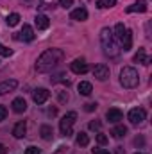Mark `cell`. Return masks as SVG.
<instances>
[{
	"label": "cell",
	"instance_id": "obj_1",
	"mask_svg": "<svg viewBox=\"0 0 152 154\" xmlns=\"http://www.w3.org/2000/svg\"><path fill=\"white\" fill-rule=\"evenodd\" d=\"M65 57V52L61 48H47L36 61V70L39 74H45V72H50L52 68H56Z\"/></svg>",
	"mask_w": 152,
	"mask_h": 154
},
{
	"label": "cell",
	"instance_id": "obj_2",
	"mask_svg": "<svg viewBox=\"0 0 152 154\" xmlns=\"http://www.w3.org/2000/svg\"><path fill=\"white\" fill-rule=\"evenodd\" d=\"M100 43H102V48H104V54L109 56V57H116L120 54L118 47H116V39L113 36V31L104 27L100 31Z\"/></svg>",
	"mask_w": 152,
	"mask_h": 154
},
{
	"label": "cell",
	"instance_id": "obj_3",
	"mask_svg": "<svg viewBox=\"0 0 152 154\" xmlns=\"http://www.w3.org/2000/svg\"><path fill=\"white\" fill-rule=\"evenodd\" d=\"M120 82H122L123 88H136L138 82H140V75L132 66H125L120 72Z\"/></svg>",
	"mask_w": 152,
	"mask_h": 154
},
{
	"label": "cell",
	"instance_id": "obj_4",
	"mask_svg": "<svg viewBox=\"0 0 152 154\" xmlns=\"http://www.w3.org/2000/svg\"><path fill=\"white\" fill-rule=\"evenodd\" d=\"M75 120H77L75 111H70V113H66V115L61 118V122H59V131H61L63 136H70V134H72V127H74Z\"/></svg>",
	"mask_w": 152,
	"mask_h": 154
},
{
	"label": "cell",
	"instance_id": "obj_5",
	"mask_svg": "<svg viewBox=\"0 0 152 154\" xmlns=\"http://www.w3.org/2000/svg\"><path fill=\"white\" fill-rule=\"evenodd\" d=\"M145 118H147V113H145L143 108H132V109L129 111V122H131L132 125H140V124H143Z\"/></svg>",
	"mask_w": 152,
	"mask_h": 154
},
{
	"label": "cell",
	"instance_id": "obj_6",
	"mask_svg": "<svg viewBox=\"0 0 152 154\" xmlns=\"http://www.w3.org/2000/svg\"><path fill=\"white\" fill-rule=\"evenodd\" d=\"M70 68H72V72L77 74V75L86 74V72L90 70V66H88V63H86L84 59H75V61H72V63H70Z\"/></svg>",
	"mask_w": 152,
	"mask_h": 154
},
{
	"label": "cell",
	"instance_id": "obj_7",
	"mask_svg": "<svg viewBox=\"0 0 152 154\" xmlns=\"http://www.w3.org/2000/svg\"><path fill=\"white\" fill-rule=\"evenodd\" d=\"M93 75L97 77L99 81H106V79H109V66L104 65V63L97 65V66L93 68Z\"/></svg>",
	"mask_w": 152,
	"mask_h": 154
},
{
	"label": "cell",
	"instance_id": "obj_8",
	"mask_svg": "<svg viewBox=\"0 0 152 154\" xmlns=\"http://www.w3.org/2000/svg\"><path fill=\"white\" fill-rule=\"evenodd\" d=\"M48 97H50V91L45 90V88H38V90L32 91V99H34L36 104H45L48 100Z\"/></svg>",
	"mask_w": 152,
	"mask_h": 154
},
{
	"label": "cell",
	"instance_id": "obj_9",
	"mask_svg": "<svg viewBox=\"0 0 152 154\" xmlns=\"http://www.w3.org/2000/svg\"><path fill=\"white\" fill-rule=\"evenodd\" d=\"M149 7H147V0H138V2H134L132 5H129L125 11L127 13H145Z\"/></svg>",
	"mask_w": 152,
	"mask_h": 154
},
{
	"label": "cell",
	"instance_id": "obj_10",
	"mask_svg": "<svg viewBox=\"0 0 152 154\" xmlns=\"http://www.w3.org/2000/svg\"><path fill=\"white\" fill-rule=\"evenodd\" d=\"M106 118H108L111 124H118V122L123 118V113H122L118 108H111V109H108V113H106Z\"/></svg>",
	"mask_w": 152,
	"mask_h": 154
},
{
	"label": "cell",
	"instance_id": "obj_11",
	"mask_svg": "<svg viewBox=\"0 0 152 154\" xmlns=\"http://www.w3.org/2000/svg\"><path fill=\"white\" fill-rule=\"evenodd\" d=\"M120 43H122V48H123V52H127V50H131V47H132V32L127 29L125 32H123V36L120 38Z\"/></svg>",
	"mask_w": 152,
	"mask_h": 154
},
{
	"label": "cell",
	"instance_id": "obj_12",
	"mask_svg": "<svg viewBox=\"0 0 152 154\" xmlns=\"http://www.w3.org/2000/svg\"><path fill=\"white\" fill-rule=\"evenodd\" d=\"M34 23H36V27H38L39 31H45V29L50 27V20H48V16H45V14H36Z\"/></svg>",
	"mask_w": 152,
	"mask_h": 154
},
{
	"label": "cell",
	"instance_id": "obj_13",
	"mask_svg": "<svg viewBox=\"0 0 152 154\" xmlns=\"http://www.w3.org/2000/svg\"><path fill=\"white\" fill-rule=\"evenodd\" d=\"M25 109H27L25 99H23V97H16V99L13 100V111H14V113H23Z\"/></svg>",
	"mask_w": 152,
	"mask_h": 154
},
{
	"label": "cell",
	"instance_id": "obj_14",
	"mask_svg": "<svg viewBox=\"0 0 152 154\" xmlns=\"http://www.w3.org/2000/svg\"><path fill=\"white\" fill-rule=\"evenodd\" d=\"M70 18H72V20H77V22H84V20H88V11H86L84 7L74 9V11L70 13Z\"/></svg>",
	"mask_w": 152,
	"mask_h": 154
},
{
	"label": "cell",
	"instance_id": "obj_15",
	"mask_svg": "<svg viewBox=\"0 0 152 154\" xmlns=\"http://www.w3.org/2000/svg\"><path fill=\"white\" fill-rule=\"evenodd\" d=\"M134 61L136 63H141V65H150V57L147 56L145 48H138V52L134 54Z\"/></svg>",
	"mask_w": 152,
	"mask_h": 154
},
{
	"label": "cell",
	"instance_id": "obj_16",
	"mask_svg": "<svg viewBox=\"0 0 152 154\" xmlns=\"http://www.w3.org/2000/svg\"><path fill=\"white\" fill-rule=\"evenodd\" d=\"M27 133V124L25 122H18L14 127H13V136L14 138H23Z\"/></svg>",
	"mask_w": 152,
	"mask_h": 154
},
{
	"label": "cell",
	"instance_id": "obj_17",
	"mask_svg": "<svg viewBox=\"0 0 152 154\" xmlns=\"http://www.w3.org/2000/svg\"><path fill=\"white\" fill-rule=\"evenodd\" d=\"M16 86H18V82H16L14 79L0 82V95H2V93H7V91H13V90H16Z\"/></svg>",
	"mask_w": 152,
	"mask_h": 154
},
{
	"label": "cell",
	"instance_id": "obj_18",
	"mask_svg": "<svg viewBox=\"0 0 152 154\" xmlns=\"http://www.w3.org/2000/svg\"><path fill=\"white\" fill-rule=\"evenodd\" d=\"M77 90H79V93H81V95H84V97H90V95H91V91H93V86H91V82H86V81H82V82H79Z\"/></svg>",
	"mask_w": 152,
	"mask_h": 154
},
{
	"label": "cell",
	"instance_id": "obj_19",
	"mask_svg": "<svg viewBox=\"0 0 152 154\" xmlns=\"http://www.w3.org/2000/svg\"><path fill=\"white\" fill-rule=\"evenodd\" d=\"M20 34H22L20 38L23 39V41H32V39H34V31H32V27H31V25H27V23L23 25V29H22V32H20Z\"/></svg>",
	"mask_w": 152,
	"mask_h": 154
},
{
	"label": "cell",
	"instance_id": "obj_20",
	"mask_svg": "<svg viewBox=\"0 0 152 154\" xmlns=\"http://www.w3.org/2000/svg\"><path fill=\"white\" fill-rule=\"evenodd\" d=\"M111 134H113V138H123L127 134V127L125 125H114L111 129Z\"/></svg>",
	"mask_w": 152,
	"mask_h": 154
},
{
	"label": "cell",
	"instance_id": "obj_21",
	"mask_svg": "<svg viewBox=\"0 0 152 154\" xmlns=\"http://www.w3.org/2000/svg\"><path fill=\"white\" fill-rule=\"evenodd\" d=\"M39 134H41V138H43V140H50V138L54 136V131H52V127H50V125H41Z\"/></svg>",
	"mask_w": 152,
	"mask_h": 154
},
{
	"label": "cell",
	"instance_id": "obj_22",
	"mask_svg": "<svg viewBox=\"0 0 152 154\" xmlns=\"http://www.w3.org/2000/svg\"><path fill=\"white\" fill-rule=\"evenodd\" d=\"M5 23H7L9 27H14V25H18V23H20V14H18V13H11V14L5 18Z\"/></svg>",
	"mask_w": 152,
	"mask_h": 154
},
{
	"label": "cell",
	"instance_id": "obj_23",
	"mask_svg": "<svg viewBox=\"0 0 152 154\" xmlns=\"http://www.w3.org/2000/svg\"><path fill=\"white\" fill-rule=\"evenodd\" d=\"M90 143V138H88V134L86 133H77V145H81V147H86Z\"/></svg>",
	"mask_w": 152,
	"mask_h": 154
},
{
	"label": "cell",
	"instance_id": "obj_24",
	"mask_svg": "<svg viewBox=\"0 0 152 154\" xmlns=\"http://www.w3.org/2000/svg\"><path fill=\"white\" fill-rule=\"evenodd\" d=\"M125 31H127V27H125V25H123V23H116V27H114V39H118V41H120V38H122V36H123V32H125Z\"/></svg>",
	"mask_w": 152,
	"mask_h": 154
},
{
	"label": "cell",
	"instance_id": "obj_25",
	"mask_svg": "<svg viewBox=\"0 0 152 154\" xmlns=\"http://www.w3.org/2000/svg\"><path fill=\"white\" fill-rule=\"evenodd\" d=\"M114 5H116V0H99L97 2L99 9H109V7H114Z\"/></svg>",
	"mask_w": 152,
	"mask_h": 154
},
{
	"label": "cell",
	"instance_id": "obj_26",
	"mask_svg": "<svg viewBox=\"0 0 152 154\" xmlns=\"http://www.w3.org/2000/svg\"><path fill=\"white\" fill-rule=\"evenodd\" d=\"M52 82H65L66 86L70 84V81L66 79V77L63 75V74H59V75H56V77H52Z\"/></svg>",
	"mask_w": 152,
	"mask_h": 154
},
{
	"label": "cell",
	"instance_id": "obj_27",
	"mask_svg": "<svg viewBox=\"0 0 152 154\" xmlns=\"http://www.w3.org/2000/svg\"><path fill=\"white\" fill-rule=\"evenodd\" d=\"M13 54V50L11 48H7V47H4L2 43H0V56H4V57H9Z\"/></svg>",
	"mask_w": 152,
	"mask_h": 154
},
{
	"label": "cell",
	"instance_id": "obj_28",
	"mask_svg": "<svg viewBox=\"0 0 152 154\" xmlns=\"http://www.w3.org/2000/svg\"><path fill=\"white\" fill-rule=\"evenodd\" d=\"M100 125H102V124H100L99 120H93V122H90V129H91V131H99V129H100Z\"/></svg>",
	"mask_w": 152,
	"mask_h": 154
},
{
	"label": "cell",
	"instance_id": "obj_29",
	"mask_svg": "<svg viewBox=\"0 0 152 154\" xmlns=\"http://www.w3.org/2000/svg\"><path fill=\"white\" fill-rule=\"evenodd\" d=\"M97 142H99L100 145H106V143H108V136L100 133V134H97Z\"/></svg>",
	"mask_w": 152,
	"mask_h": 154
},
{
	"label": "cell",
	"instance_id": "obj_30",
	"mask_svg": "<svg viewBox=\"0 0 152 154\" xmlns=\"http://www.w3.org/2000/svg\"><path fill=\"white\" fill-rule=\"evenodd\" d=\"M25 154H41V152H39L38 147H32V145H31V147L25 149Z\"/></svg>",
	"mask_w": 152,
	"mask_h": 154
},
{
	"label": "cell",
	"instance_id": "obj_31",
	"mask_svg": "<svg viewBox=\"0 0 152 154\" xmlns=\"http://www.w3.org/2000/svg\"><path fill=\"white\" fill-rule=\"evenodd\" d=\"M84 109L86 111H95L97 109V104L95 102H88V104H84Z\"/></svg>",
	"mask_w": 152,
	"mask_h": 154
},
{
	"label": "cell",
	"instance_id": "obj_32",
	"mask_svg": "<svg viewBox=\"0 0 152 154\" xmlns=\"http://www.w3.org/2000/svg\"><path fill=\"white\" fill-rule=\"evenodd\" d=\"M72 4H74V0H59V5H61V7H65V9H68Z\"/></svg>",
	"mask_w": 152,
	"mask_h": 154
},
{
	"label": "cell",
	"instance_id": "obj_33",
	"mask_svg": "<svg viewBox=\"0 0 152 154\" xmlns=\"http://www.w3.org/2000/svg\"><path fill=\"white\" fill-rule=\"evenodd\" d=\"M5 116H7V108L5 106H0V122L5 120Z\"/></svg>",
	"mask_w": 152,
	"mask_h": 154
},
{
	"label": "cell",
	"instance_id": "obj_34",
	"mask_svg": "<svg viewBox=\"0 0 152 154\" xmlns=\"http://www.w3.org/2000/svg\"><path fill=\"white\" fill-rule=\"evenodd\" d=\"M57 97H59V102H66V100H68V93H66V91H59Z\"/></svg>",
	"mask_w": 152,
	"mask_h": 154
},
{
	"label": "cell",
	"instance_id": "obj_35",
	"mask_svg": "<svg viewBox=\"0 0 152 154\" xmlns=\"http://www.w3.org/2000/svg\"><path fill=\"white\" fill-rule=\"evenodd\" d=\"M93 154H109V151H106V149H93Z\"/></svg>",
	"mask_w": 152,
	"mask_h": 154
},
{
	"label": "cell",
	"instance_id": "obj_36",
	"mask_svg": "<svg viewBox=\"0 0 152 154\" xmlns=\"http://www.w3.org/2000/svg\"><path fill=\"white\" fill-rule=\"evenodd\" d=\"M114 154H125V149H123V147H116Z\"/></svg>",
	"mask_w": 152,
	"mask_h": 154
},
{
	"label": "cell",
	"instance_id": "obj_37",
	"mask_svg": "<svg viewBox=\"0 0 152 154\" xmlns=\"http://www.w3.org/2000/svg\"><path fill=\"white\" fill-rule=\"evenodd\" d=\"M0 154H5V145L0 143Z\"/></svg>",
	"mask_w": 152,
	"mask_h": 154
},
{
	"label": "cell",
	"instance_id": "obj_38",
	"mask_svg": "<svg viewBox=\"0 0 152 154\" xmlns=\"http://www.w3.org/2000/svg\"><path fill=\"white\" fill-rule=\"evenodd\" d=\"M136 154H141V152H136Z\"/></svg>",
	"mask_w": 152,
	"mask_h": 154
}]
</instances>
